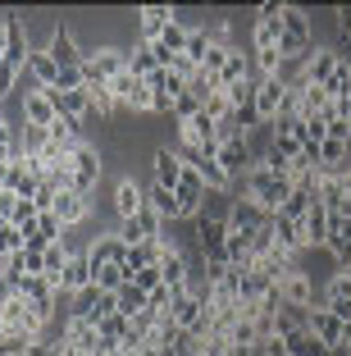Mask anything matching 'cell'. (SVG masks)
Masks as SVG:
<instances>
[{
  "label": "cell",
  "instance_id": "obj_24",
  "mask_svg": "<svg viewBox=\"0 0 351 356\" xmlns=\"http://www.w3.org/2000/svg\"><path fill=\"white\" fill-rule=\"evenodd\" d=\"M28 74H32V87L55 92V83H60V64H55L46 51H32V55H28Z\"/></svg>",
  "mask_w": 351,
  "mask_h": 356
},
{
  "label": "cell",
  "instance_id": "obj_34",
  "mask_svg": "<svg viewBox=\"0 0 351 356\" xmlns=\"http://www.w3.org/2000/svg\"><path fill=\"white\" fill-rule=\"evenodd\" d=\"M269 151L283 156L288 165H292V160H301V133H269Z\"/></svg>",
  "mask_w": 351,
  "mask_h": 356
},
{
  "label": "cell",
  "instance_id": "obj_44",
  "mask_svg": "<svg viewBox=\"0 0 351 356\" xmlns=\"http://www.w3.org/2000/svg\"><path fill=\"white\" fill-rule=\"evenodd\" d=\"M10 188V165H5V160H0V192Z\"/></svg>",
  "mask_w": 351,
  "mask_h": 356
},
{
  "label": "cell",
  "instance_id": "obj_27",
  "mask_svg": "<svg viewBox=\"0 0 351 356\" xmlns=\"http://www.w3.org/2000/svg\"><path fill=\"white\" fill-rule=\"evenodd\" d=\"M301 119H333V96L329 87H310L301 92Z\"/></svg>",
  "mask_w": 351,
  "mask_h": 356
},
{
  "label": "cell",
  "instance_id": "obj_10",
  "mask_svg": "<svg viewBox=\"0 0 351 356\" xmlns=\"http://www.w3.org/2000/svg\"><path fill=\"white\" fill-rule=\"evenodd\" d=\"M83 252H87V265H92V270H101V265H128V247L119 242V233H96Z\"/></svg>",
  "mask_w": 351,
  "mask_h": 356
},
{
  "label": "cell",
  "instance_id": "obj_14",
  "mask_svg": "<svg viewBox=\"0 0 351 356\" xmlns=\"http://www.w3.org/2000/svg\"><path fill=\"white\" fill-rule=\"evenodd\" d=\"M46 55H51L60 69H78L83 64V46L73 42V32H69V23H55L51 28V42H46Z\"/></svg>",
  "mask_w": 351,
  "mask_h": 356
},
{
  "label": "cell",
  "instance_id": "obj_37",
  "mask_svg": "<svg viewBox=\"0 0 351 356\" xmlns=\"http://www.w3.org/2000/svg\"><path fill=\"white\" fill-rule=\"evenodd\" d=\"M206 51H210V32H206V28H192V37H187V51H183V55L201 69V64H206Z\"/></svg>",
  "mask_w": 351,
  "mask_h": 356
},
{
  "label": "cell",
  "instance_id": "obj_20",
  "mask_svg": "<svg viewBox=\"0 0 351 356\" xmlns=\"http://www.w3.org/2000/svg\"><path fill=\"white\" fill-rule=\"evenodd\" d=\"M55 220L64 229H78V224L92 220V197H78V192H60L55 197Z\"/></svg>",
  "mask_w": 351,
  "mask_h": 356
},
{
  "label": "cell",
  "instance_id": "obj_16",
  "mask_svg": "<svg viewBox=\"0 0 351 356\" xmlns=\"http://www.w3.org/2000/svg\"><path fill=\"white\" fill-rule=\"evenodd\" d=\"M320 306H329L342 325H351V270H338L329 283H324V302Z\"/></svg>",
  "mask_w": 351,
  "mask_h": 356
},
{
  "label": "cell",
  "instance_id": "obj_36",
  "mask_svg": "<svg viewBox=\"0 0 351 356\" xmlns=\"http://www.w3.org/2000/svg\"><path fill=\"white\" fill-rule=\"evenodd\" d=\"M329 124H333V119H301V147L320 151L324 142H329Z\"/></svg>",
  "mask_w": 351,
  "mask_h": 356
},
{
  "label": "cell",
  "instance_id": "obj_28",
  "mask_svg": "<svg viewBox=\"0 0 351 356\" xmlns=\"http://www.w3.org/2000/svg\"><path fill=\"white\" fill-rule=\"evenodd\" d=\"M283 42V14L279 19H256V28H251V51H279Z\"/></svg>",
  "mask_w": 351,
  "mask_h": 356
},
{
  "label": "cell",
  "instance_id": "obj_5",
  "mask_svg": "<svg viewBox=\"0 0 351 356\" xmlns=\"http://www.w3.org/2000/svg\"><path fill=\"white\" fill-rule=\"evenodd\" d=\"M19 119H23V128H51L60 115H55L51 96L42 87H28V92H19Z\"/></svg>",
  "mask_w": 351,
  "mask_h": 356
},
{
  "label": "cell",
  "instance_id": "obj_11",
  "mask_svg": "<svg viewBox=\"0 0 351 356\" xmlns=\"http://www.w3.org/2000/svg\"><path fill=\"white\" fill-rule=\"evenodd\" d=\"M183 169H187V160H183V151H178V147H155L151 151V174H155L160 188L174 192L178 178H183Z\"/></svg>",
  "mask_w": 351,
  "mask_h": 356
},
{
  "label": "cell",
  "instance_id": "obj_6",
  "mask_svg": "<svg viewBox=\"0 0 351 356\" xmlns=\"http://www.w3.org/2000/svg\"><path fill=\"white\" fill-rule=\"evenodd\" d=\"M110 206H114V220H137V210L146 206V188L137 183L133 174H119V178H114Z\"/></svg>",
  "mask_w": 351,
  "mask_h": 356
},
{
  "label": "cell",
  "instance_id": "obj_22",
  "mask_svg": "<svg viewBox=\"0 0 351 356\" xmlns=\"http://www.w3.org/2000/svg\"><path fill=\"white\" fill-rule=\"evenodd\" d=\"M206 306H210V302H201V297L187 288V293H178L174 302H169V315H174L178 329H197V320H201V311H206Z\"/></svg>",
  "mask_w": 351,
  "mask_h": 356
},
{
  "label": "cell",
  "instance_id": "obj_32",
  "mask_svg": "<svg viewBox=\"0 0 351 356\" xmlns=\"http://www.w3.org/2000/svg\"><path fill=\"white\" fill-rule=\"evenodd\" d=\"M124 283H128L124 265H101V270H92V288H101V293H119Z\"/></svg>",
  "mask_w": 351,
  "mask_h": 356
},
{
  "label": "cell",
  "instance_id": "obj_38",
  "mask_svg": "<svg viewBox=\"0 0 351 356\" xmlns=\"http://www.w3.org/2000/svg\"><path fill=\"white\" fill-rule=\"evenodd\" d=\"M315 192H306V188H292V197H288V206H283V215H292V220H306V210L315 206Z\"/></svg>",
  "mask_w": 351,
  "mask_h": 356
},
{
  "label": "cell",
  "instance_id": "obj_33",
  "mask_svg": "<svg viewBox=\"0 0 351 356\" xmlns=\"http://www.w3.org/2000/svg\"><path fill=\"white\" fill-rule=\"evenodd\" d=\"M69 247H64V242H51V247H46V274L42 279H51L55 288H60V279H64V265H69Z\"/></svg>",
  "mask_w": 351,
  "mask_h": 356
},
{
  "label": "cell",
  "instance_id": "obj_45",
  "mask_svg": "<svg viewBox=\"0 0 351 356\" xmlns=\"http://www.w3.org/2000/svg\"><path fill=\"white\" fill-rule=\"evenodd\" d=\"M0 64H5V10H0Z\"/></svg>",
  "mask_w": 351,
  "mask_h": 356
},
{
  "label": "cell",
  "instance_id": "obj_25",
  "mask_svg": "<svg viewBox=\"0 0 351 356\" xmlns=\"http://www.w3.org/2000/svg\"><path fill=\"white\" fill-rule=\"evenodd\" d=\"M251 78H256V69H251V55L238 46V51L224 60V69H219V83H224V87H242V83H251Z\"/></svg>",
  "mask_w": 351,
  "mask_h": 356
},
{
  "label": "cell",
  "instance_id": "obj_15",
  "mask_svg": "<svg viewBox=\"0 0 351 356\" xmlns=\"http://www.w3.org/2000/svg\"><path fill=\"white\" fill-rule=\"evenodd\" d=\"M283 96H288V87H283V78H256V119L260 124H274L279 119V105Z\"/></svg>",
  "mask_w": 351,
  "mask_h": 356
},
{
  "label": "cell",
  "instance_id": "obj_31",
  "mask_svg": "<svg viewBox=\"0 0 351 356\" xmlns=\"http://www.w3.org/2000/svg\"><path fill=\"white\" fill-rule=\"evenodd\" d=\"M155 69H160L155 51H151L146 42H137V46H133V55H128V74H133V78H142V83H146V78H151Z\"/></svg>",
  "mask_w": 351,
  "mask_h": 356
},
{
  "label": "cell",
  "instance_id": "obj_17",
  "mask_svg": "<svg viewBox=\"0 0 351 356\" xmlns=\"http://www.w3.org/2000/svg\"><path fill=\"white\" fill-rule=\"evenodd\" d=\"M160 274H165V288L169 293H187V288H192V265H187V247H178L174 242V252L165 256V261H160Z\"/></svg>",
  "mask_w": 351,
  "mask_h": 356
},
{
  "label": "cell",
  "instance_id": "obj_1",
  "mask_svg": "<svg viewBox=\"0 0 351 356\" xmlns=\"http://www.w3.org/2000/svg\"><path fill=\"white\" fill-rule=\"evenodd\" d=\"M233 192L238 197H247L251 206H260L265 215H279L283 206H288V197H292V178H279V174H269V169H251L247 178H238L233 183Z\"/></svg>",
  "mask_w": 351,
  "mask_h": 356
},
{
  "label": "cell",
  "instance_id": "obj_30",
  "mask_svg": "<svg viewBox=\"0 0 351 356\" xmlns=\"http://www.w3.org/2000/svg\"><path fill=\"white\" fill-rule=\"evenodd\" d=\"M114 302H119V315H128V320H133V315H142L146 306H151V297H146L137 283H124V288L114 293Z\"/></svg>",
  "mask_w": 351,
  "mask_h": 356
},
{
  "label": "cell",
  "instance_id": "obj_18",
  "mask_svg": "<svg viewBox=\"0 0 351 356\" xmlns=\"http://www.w3.org/2000/svg\"><path fill=\"white\" fill-rule=\"evenodd\" d=\"M169 19H178L169 5H142V10H137V42L155 46V42H160V32L169 28Z\"/></svg>",
  "mask_w": 351,
  "mask_h": 356
},
{
  "label": "cell",
  "instance_id": "obj_12",
  "mask_svg": "<svg viewBox=\"0 0 351 356\" xmlns=\"http://www.w3.org/2000/svg\"><path fill=\"white\" fill-rule=\"evenodd\" d=\"M306 329L320 338V343H329V347L351 343V325H342V320L329 311V306H315V311H310V325H306Z\"/></svg>",
  "mask_w": 351,
  "mask_h": 356
},
{
  "label": "cell",
  "instance_id": "obj_26",
  "mask_svg": "<svg viewBox=\"0 0 351 356\" xmlns=\"http://www.w3.org/2000/svg\"><path fill=\"white\" fill-rule=\"evenodd\" d=\"M274 238H279V247L283 252H292V256H301L306 252V238H301V220H292V215H274Z\"/></svg>",
  "mask_w": 351,
  "mask_h": 356
},
{
  "label": "cell",
  "instance_id": "obj_23",
  "mask_svg": "<svg viewBox=\"0 0 351 356\" xmlns=\"http://www.w3.org/2000/svg\"><path fill=\"white\" fill-rule=\"evenodd\" d=\"M301 238H306V247H324V242H329V206H324V201H315V206L306 210Z\"/></svg>",
  "mask_w": 351,
  "mask_h": 356
},
{
  "label": "cell",
  "instance_id": "obj_39",
  "mask_svg": "<svg viewBox=\"0 0 351 356\" xmlns=\"http://www.w3.org/2000/svg\"><path fill=\"white\" fill-rule=\"evenodd\" d=\"M197 115H201V101L192 92L174 96V124H187V119H197Z\"/></svg>",
  "mask_w": 351,
  "mask_h": 356
},
{
  "label": "cell",
  "instance_id": "obj_19",
  "mask_svg": "<svg viewBox=\"0 0 351 356\" xmlns=\"http://www.w3.org/2000/svg\"><path fill=\"white\" fill-rule=\"evenodd\" d=\"M338 60H342V51H333V46H315L310 60H306V83L310 87H329L333 74H338Z\"/></svg>",
  "mask_w": 351,
  "mask_h": 356
},
{
  "label": "cell",
  "instance_id": "obj_8",
  "mask_svg": "<svg viewBox=\"0 0 351 356\" xmlns=\"http://www.w3.org/2000/svg\"><path fill=\"white\" fill-rule=\"evenodd\" d=\"M28 55H32V46H28V28H23V19L14 10H5V64L10 69H28Z\"/></svg>",
  "mask_w": 351,
  "mask_h": 356
},
{
  "label": "cell",
  "instance_id": "obj_29",
  "mask_svg": "<svg viewBox=\"0 0 351 356\" xmlns=\"http://www.w3.org/2000/svg\"><path fill=\"white\" fill-rule=\"evenodd\" d=\"M146 201H151V206L165 215V224L183 220V210H178V192H169V188H160V183H151V188H146Z\"/></svg>",
  "mask_w": 351,
  "mask_h": 356
},
{
  "label": "cell",
  "instance_id": "obj_43",
  "mask_svg": "<svg viewBox=\"0 0 351 356\" xmlns=\"http://www.w3.org/2000/svg\"><path fill=\"white\" fill-rule=\"evenodd\" d=\"M14 297H19V279L10 274V279H0V306H5V302H14Z\"/></svg>",
  "mask_w": 351,
  "mask_h": 356
},
{
  "label": "cell",
  "instance_id": "obj_4",
  "mask_svg": "<svg viewBox=\"0 0 351 356\" xmlns=\"http://www.w3.org/2000/svg\"><path fill=\"white\" fill-rule=\"evenodd\" d=\"M279 297L288 306H297V311H315V279H310V270L292 265V270L279 279Z\"/></svg>",
  "mask_w": 351,
  "mask_h": 356
},
{
  "label": "cell",
  "instance_id": "obj_21",
  "mask_svg": "<svg viewBox=\"0 0 351 356\" xmlns=\"http://www.w3.org/2000/svg\"><path fill=\"white\" fill-rule=\"evenodd\" d=\"M83 288H92V265H87V252H73L69 265H64V279H60V293L73 297L83 293Z\"/></svg>",
  "mask_w": 351,
  "mask_h": 356
},
{
  "label": "cell",
  "instance_id": "obj_40",
  "mask_svg": "<svg viewBox=\"0 0 351 356\" xmlns=\"http://www.w3.org/2000/svg\"><path fill=\"white\" fill-rule=\"evenodd\" d=\"M233 51H238V46H215V42H210V51H206V64H201V69H206L210 78H219V69H224V60H228Z\"/></svg>",
  "mask_w": 351,
  "mask_h": 356
},
{
  "label": "cell",
  "instance_id": "obj_7",
  "mask_svg": "<svg viewBox=\"0 0 351 356\" xmlns=\"http://www.w3.org/2000/svg\"><path fill=\"white\" fill-rule=\"evenodd\" d=\"M215 160H219V169H224L233 183H238V178H247L251 169H256V151H251L247 137H242V142H219Z\"/></svg>",
  "mask_w": 351,
  "mask_h": 356
},
{
  "label": "cell",
  "instance_id": "obj_3",
  "mask_svg": "<svg viewBox=\"0 0 351 356\" xmlns=\"http://www.w3.org/2000/svg\"><path fill=\"white\" fill-rule=\"evenodd\" d=\"M178 147H183V156H215L219 151V128L210 124L206 115L187 119V124H178Z\"/></svg>",
  "mask_w": 351,
  "mask_h": 356
},
{
  "label": "cell",
  "instance_id": "obj_35",
  "mask_svg": "<svg viewBox=\"0 0 351 356\" xmlns=\"http://www.w3.org/2000/svg\"><path fill=\"white\" fill-rule=\"evenodd\" d=\"M228 110H233V96H228V87H215V92L206 96V105H201V115H206L210 124H219Z\"/></svg>",
  "mask_w": 351,
  "mask_h": 356
},
{
  "label": "cell",
  "instance_id": "obj_41",
  "mask_svg": "<svg viewBox=\"0 0 351 356\" xmlns=\"http://www.w3.org/2000/svg\"><path fill=\"white\" fill-rule=\"evenodd\" d=\"M14 156H19V133H14V124L5 119V124H0V160L10 165Z\"/></svg>",
  "mask_w": 351,
  "mask_h": 356
},
{
  "label": "cell",
  "instance_id": "obj_13",
  "mask_svg": "<svg viewBox=\"0 0 351 356\" xmlns=\"http://www.w3.org/2000/svg\"><path fill=\"white\" fill-rule=\"evenodd\" d=\"M324 252L333 256L338 270H351V215H329V242Z\"/></svg>",
  "mask_w": 351,
  "mask_h": 356
},
{
  "label": "cell",
  "instance_id": "obj_42",
  "mask_svg": "<svg viewBox=\"0 0 351 356\" xmlns=\"http://www.w3.org/2000/svg\"><path fill=\"white\" fill-rule=\"evenodd\" d=\"M256 356H292V352H288V343H283V338H265V343L256 347Z\"/></svg>",
  "mask_w": 351,
  "mask_h": 356
},
{
  "label": "cell",
  "instance_id": "obj_2",
  "mask_svg": "<svg viewBox=\"0 0 351 356\" xmlns=\"http://www.w3.org/2000/svg\"><path fill=\"white\" fill-rule=\"evenodd\" d=\"M69 160H73V192H78V197H92L96 183H101V174H105L101 142H78V147L69 151Z\"/></svg>",
  "mask_w": 351,
  "mask_h": 356
},
{
  "label": "cell",
  "instance_id": "obj_9",
  "mask_svg": "<svg viewBox=\"0 0 351 356\" xmlns=\"http://www.w3.org/2000/svg\"><path fill=\"white\" fill-rule=\"evenodd\" d=\"M224 238H228V220H219V215H201L192 224V247L206 256H224Z\"/></svg>",
  "mask_w": 351,
  "mask_h": 356
},
{
  "label": "cell",
  "instance_id": "obj_46",
  "mask_svg": "<svg viewBox=\"0 0 351 356\" xmlns=\"http://www.w3.org/2000/svg\"><path fill=\"white\" fill-rule=\"evenodd\" d=\"M0 338H5V325H0Z\"/></svg>",
  "mask_w": 351,
  "mask_h": 356
}]
</instances>
